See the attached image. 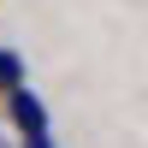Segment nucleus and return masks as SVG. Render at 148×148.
<instances>
[{"instance_id": "nucleus-1", "label": "nucleus", "mask_w": 148, "mask_h": 148, "mask_svg": "<svg viewBox=\"0 0 148 148\" xmlns=\"http://www.w3.org/2000/svg\"><path fill=\"white\" fill-rule=\"evenodd\" d=\"M6 130H12V148H59L53 142V119H47V101L24 83L18 95H6Z\"/></svg>"}, {"instance_id": "nucleus-2", "label": "nucleus", "mask_w": 148, "mask_h": 148, "mask_svg": "<svg viewBox=\"0 0 148 148\" xmlns=\"http://www.w3.org/2000/svg\"><path fill=\"white\" fill-rule=\"evenodd\" d=\"M24 83H30V71H24V53L0 42V101H6V95H18Z\"/></svg>"}, {"instance_id": "nucleus-3", "label": "nucleus", "mask_w": 148, "mask_h": 148, "mask_svg": "<svg viewBox=\"0 0 148 148\" xmlns=\"http://www.w3.org/2000/svg\"><path fill=\"white\" fill-rule=\"evenodd\" d=\"M0 148H12V130H6V119H0Z\"/></svg>"}]
</instances>
